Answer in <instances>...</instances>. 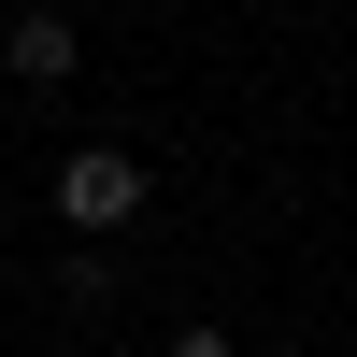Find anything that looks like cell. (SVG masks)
Masks as SVG:
<instances>
[{"label": "cell", "mask_w": 357, "mask_h": 357, "mask_svg": "<svg viewBox=\"0 0 357 357\" xmlns=\"http://www.w3.org/2000/svg\"><path fill=\"white\" fill-rule=\"evenodd\" d=\"M143 200H158V172H143L129 143H72V158H57V229H72V243H114Z\"/></svg>", "instance_id": "1"}, {"label": "cell", "mask_w": 357, "mask_h": 357, "mask_svg": "<svg viewBox=\"0 0 357 357\" xmlns=\"http://www.w3.org/2000/svg\"><path fill=\"white\" fill-rule=\"evenodd\" d=\"M114 301H129L114 243H72V257H57V314H114Z\"/></svg>", "instance_id": "3"}, {"label": "cell", "mask_w": 357, "mask_h": 357, "mask_svg": "<svg viewBox=\"0 0 357 357\" xmlns=\"http://www.w3.org/2000/svg\"><path fill=\"white\" fill-rule=\"evenodd\" d=\"M172 357H243V343H229V329H172Z\"/></svg>", "instance_id": "4"}, {"label": "cell", "mask_w": 357, "mask_h": 357, "mask_svg": "<svg viewBox=\"0 0 357 357\" xmlns=\"http://www.w3.org/2000/svg\"><path fill=\"white\" fill-rule=\"evenodd\" d=\"M72 72H86V29H72V0H15V15H0V86L57 100Z\"/></svg>", "instance_id": "2"}]
</instances>
